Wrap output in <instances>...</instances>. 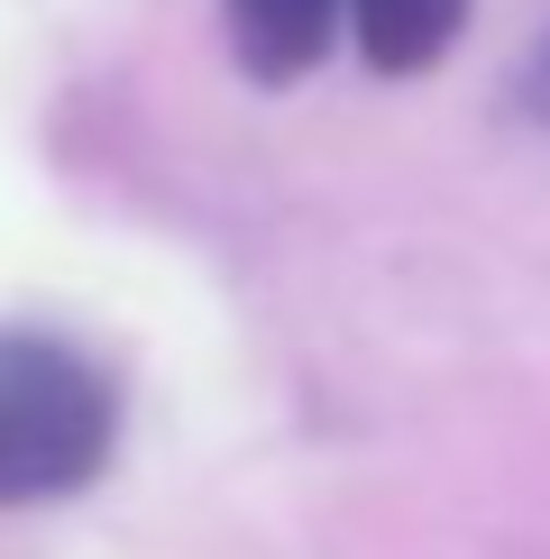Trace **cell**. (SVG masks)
Instances as JSON below:
<instances>
[{"label": "cell", "instance_id": "cell-1", "mask_svg": "<svg viewBox=\"0 0 550 559\" xmlns=\"http://www.w3.org/2000/svg\"><path fill=\"white\" fill-rule=\"evenodd\" d=\"M110 459V385L74 348L0 331V504H46Z\"/></svg>", "mask_w": 550, "mask_h": 559}, {"label": "cell", "instance_id": "cell-2", "mask_svg": "<svg viewBox=\"0 0 550 559\" xmlns=\"http://www.w3.org/2000/svg\"><path fill=\"white\" fill-rule=\"evenodd\" d=\"M339 10L349 0H229V37H239V64L258 83H294L303 64H321Z\"/></svg>", "mask_w": 550, "mask_h": 559}, {"label": "cell", "instance_id": "cell-3", "mask_svg": "<svg viewBox=\"0 0 550 559\" xmlns=\"http://www.w3.org/2000/svg\"><path fill=\"white\" fill-rule=\"evenodd\" d=\"M458 19H468V0H349V28H358L376 74H422V64H441Z\"/></svg>", "mask_w": 550, "mask_h": 559}]
</instances>
